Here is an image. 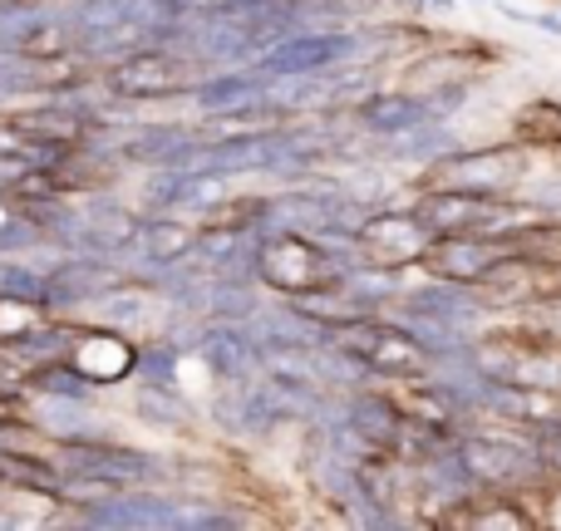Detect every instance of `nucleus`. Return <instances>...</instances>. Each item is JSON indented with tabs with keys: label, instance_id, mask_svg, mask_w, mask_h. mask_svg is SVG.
<instances>
[{
	"label": "nucleus",
	"instance_id": "2eb2a0df",
	"mask_svg": "<svg viewBox=\"0 0 561 531\" xmlns=\"http://www.w3.org/2000/svg\"><path fill=\"white\" fill-rule=\"evenodd\" d=\"M458 0H428V10H454Z\"/></svg>",
	"mask_w": 561,
	"mask_h": 531
},
{
	"label": "nucleus",
	"instance_id": "7ed1b4c3",
	"mask_svg": "<svg viewBox=\"0 0 561 531\" xmlns=\"http://www.w3.org/2000/svg\"><path fill=\"white\" fill-rule=\"evenodd\" d=\"M330 345L345 349L369 379H424L434 369V355L414 339V330L404 325L399 315H359L350 325L330 330Z\"/></svg>",
	"mask_w": 561,
	"mask_h": 531
},
{
	"label": "nucleus",
	"instance_id": "9b49d317",
	"mask_svg": "<svg viewBox=\"0 0 561 531\" xmlns=\"http://www.w3.org/2000/svg\"><path fill=\"white\" fill-rule=\"evenodd\" d=\"M197 252V217L183 212H144L138 222V252L144 262H183Z\"/></svg>",
	"mask_w": 561,
	"mask_h": 531
},
{
	"label": "nucleus",
	"instance_id": "1a4fd4ad",
	"mask_svg": "<svg viewBox=\"0 0 561 531\" xmlns=\"http://www.w3.org/2000/svg\"><path fill=\"white\" fill-rule=\"evenodd\" d=\"M266 84L272 79L262 74L256 65H222V69H207L203 79L193 84L187 104L203 114H232V108H252V104H266Z\"/></svg>",
	"mask_w": 561,
	"mask_h": 531
},
{
	"label": "nucleus",
	"instance_id": "39448f33",
	"mask_svg": "<svg viewBox=\"0 0 561 531\" xmlns=\"http://www.w3.org/2000/svg\"><path fill=\"white\" fill-rule=\"evenodd\" d=\"M428 227L414 217V207H399V203H379L359 217L355 227V242H359V256L365 262H379V266H394V270H414L419 256L428 246Z\"/></svg>",
	"mask_w": 561,
	"mask_h": 531
},
{
	"label": "nucleus",
	"instance_id": "0eeeda50",
	"mask_svg": "<svg viewBox=\"0 0 561 531\" xmlns=\"http://www.w3.org/2000/svg\"><path fill=\"white\" fill-rule=\"evenodd\" d=\"M138 345L144 339L128 335V330H114V325H94V320H79V335L69 345V359L94 379V389H124L134 384L138 374Z\"/></svg>",
	"mask_w": 561,
	"mask_h": 531
},
{
	"label": "nucleus",
	"instance_id": "f257e3e1",
	"mask_svg": "<svg viewBox=\"0 0 561 531\" xmlns=\"http://www.w3.org/2000/svg\"><path fill=\"white\" fill-rule=\"evenodd\" d=\"M537 153L523 143H454L414 173V187H438V193H488V197H517L533 173Z\"/></svg>",
	"mask_w": 561,
	"mask_h": 531
},
{
	"label": "nucleus",
	"instance_id": "9d476101",
	"mask_svg": "<svg viewBox=\"0 0 561 531\" xmlns=\"http://www.w3.org/2000/svg\"><path fill=\"white\" fill-rule=\"evenodd\" d=\"M507 138L523 143L527 153H537V158H557L561 153V99H552V94L523 99V104L513 108V118H507Z\"/></svg>",
	"mask_w": 561,
	"mask_h": 531
},
{
	"label": "nucleus",
	"instance_id": "4468645a",
	"mask_svg": "<svg viewBox=\"0 0 561 531\" xmlns=\"http://www.w3.org/2000/svg\"><path fill=\"white\" fill-rule=\"evenodd\" d=\"M533 30H542V35H557V39H561V15H557V10H537V15H533Z\"/></svg>",
	"mask_w": 561,
	"mask_h": 531
},
{
	"label": "nucleus",
	"instance_id": "423d86ee",
	"mask_svg": "<svg viewBox=\"0 0 561 531\" xmlns=\"http://www.w3.org/2000/svg\"><path fill=\"white\" fill-rule=\"evenodd\" d=\"M197 365L213 374V384H237V379L262 374V339L252 320H217L207 315L197 330Z\"/></svg>",
	"mask_w": 561,
	"mask_h": 531
},
{
	"label": "nucleus",
	"instance_id": "ddd939ff",
	"mask_svg": "<svg viewBox=\"0 0 561 531\" xmlns=\"http://www.w3.org/2000/svg\"><path fill=\"white\" fill-rule=\"evenodd\" d=\"M0 296L45 310V266H35L30 256H0Z\"/></svg>",
	"mask_w": 561,
	"mask_h": 531
},
{
	"label": "nucleus",
	"instance_id": "f3484780",
	"mask_svg": "<svg viewBox=\"0 0 561 531\" xmlns=\"http://www.w3.org/2000/svg\"><path fill=\"white\" fill-rule=\"evenodd\" d=\"M463 5H493V0H463Z\"/></svg>",
	"mask_w": 561,
	"mask_h": 531
},
{
	"label": "nucleus",
	"instance_id": "dca6fc26",
	"mask_svg": "<svg viewBox=\"0 0 561 531\" xmlns=\"http://www.w3.org/2000/svg\"><path fill=\"white\" fill-rule=\"evenodd\" d=\"M25 5H65V0H25Z\"/></svg>",
	"mask_w": 561,
	"mask_h": 531
},
{
	"label": "nucleus",
	"instance_id": "f03ea898",
	"mask_svg": "<svg viewBox=\"0 0 561 531\" xmlns=\"http://www.w3.org/2000/svg\"><path fill=\"white\" fill-rule=\"evenodd\" d=\"M203 59H193L178 45H144L128 49V55L108 59L99 69V84L108 99H124V104H163V99H187L193 84L203 79Z\"/></svg>",
	"mask_w": 561,
	"mask_h": 531
},
{
	"label": "nucleus",
	"instance_id": "6e6552de",
	"mask_svg": "<svg viewBox=\"0 0 561 531\" xmlns=\"http://www.w3.org/2000/svg\"><path fill=\"white\" fill-rule=\"evenodd\" d=\"M345 118L365 138L389 143V138H399V134H409V128L428 124V104H424V94H419L414 84H404V89H369V94H359L355 104L345 108Z\"/></svg>",
	"mask_w": 561,
	"mask_h": 531
},
{
	"label": "nucleus",
	"instance_id": "f8f14e48",
	"mask_svg": "<svg viewBox=\"0 0 561 531\" xmlns=\"http://www.w3.org/2000/svg\"><path fill=\"white\" fill-rule=\"evenodd\" d=\"M134 418L153 434H187V424L197 418V404L187 399V389H158L134 379Z\"/></svg>",
	"mask_w": 561,
	"mask_h": 531
},
{
	"label": "nucleus",
	"instance_id": "20e7f679",
	"mask_svg": "<svg viewBox=\"0 0 561 531\" xmlns=\"http://www.w3.org/2000/svg\"><path fill=\"white\" fill-rule=\"evenodd\" d=\"M256 280L266 286V296L290 300L335 286L340 270L310 232H256Z\"/></svg>",
	"mask_w": 561,
	"mask_h": 531
}]
</instances>
